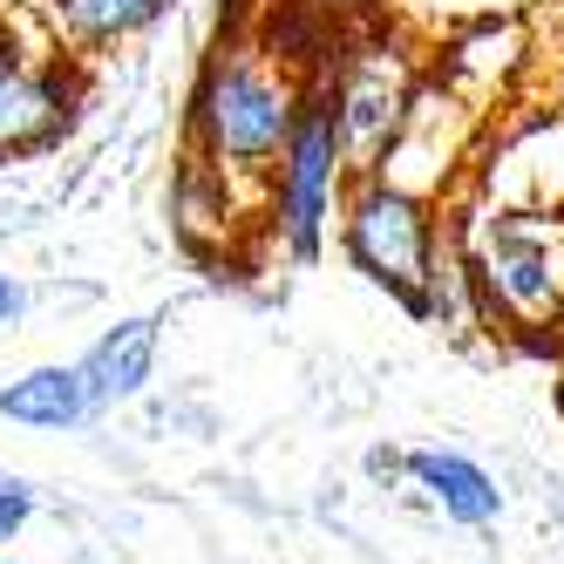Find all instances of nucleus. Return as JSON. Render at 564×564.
<instances>
[{
  "label": "nucleus",
  "instance_id": "1",
  "mask_svg": "<svg viewBox=\"0 0 564 564\" xmlns=\"http://www.w3.org/2000/svg\"><path fill=\"white\" fill-rule=\"evenodd\" d=\"M313 102V75L272 42V34L231 28L225 42L205 55L184 102V156H197L205 171L259 191L272 156L286 150L300 130V116Z\"/></svg>",
  "mask_w": 564,
  "mask_h": 564
},
{
  "label": "nucleus",
  "instance_id": "2",
  "mask_svg": "<svg viewBox=\"0 0 564 564\" xmlns=\"http://www.w3.org/2000/svg\"><path fill=\"white\" fill-rule=\"evenodd\" d=\"M449 218V252L476 293L482 334L557 340L564 334V212L463 197Z\"/></svg>",
  "mask_w": 564,
  "mask_h": 564
},
{
  "label": "nucleus",
  "instance_id": "3",
  "mask_svg": "<svg viewBox=\"0 0 564 564\" xmlns=\"http://www.w3.org/2000/svg\"><path fill=\"white\" fill-rule=\"evenodd\" d=\"M422 55L401 42L388 21H360V28H340L327 62L313 75V96L327 102L334 116V137H340V156L354 177L381 171V156L394 150L401 123L422 96Z\"/></svg>",
  "mask_w": 564,
  "mask_h": 564
},
{
  "label": "nucleus",
  "instance_id": "4",
  "mask_svg": "<svg viewBox=\"0 0 564 564\" xmlns=\"http://www.w3.org/2000/svg\"><path fill=\"white\" fill-rule=\"evenodd\" d=\"M334 238H340V259L368 286H381L394 306H409L422 293V279L435 272L442 246H449V218H442V197L368 171V177H347Z\"/></svg>",
  "mask_w": 564,
  "mask_h": 564
},
{
  "label": "nucleus",
  "instance_id": "5",
  "mask_svg": "<svg viewBox=\"0 0 564 564\" xmlns=\"http://www.w3.org/2000/svg\"><path fill=\"white\" fill-rule=\"evenodd\" d=\"M347 156H340V137H334V116L327 102H306L300 130L286 137V150L272 156V171L259 184V231L279 259L293 265H313L334 238V218H340V191H347Z\"/></svg>",
  "mask_w": 564,
  "mask_h": 564
},
{
  "label": "nucleus",
  "instance_id": "6",
  "mask_svg": "<svg viewBox=\"0 0 564 564\" xmlns=\"http://www.w3.org/2000/svg\"><path fill=\"white\" fill-rule=\"evenodd\" d=\"M83 96L89 83L75 55L34 48L14 28H0V164L55 150L83 116Z\"/></svg>",
  "mask_w": 564,
  "mask_h": 564
},
{
  "label": "nucleus",
  "instance_id": "7",
  "mask_svg": "<svg viewBox=\"0 0 564 564\" xmlns=\"http://www.w3.org/2000/svg\"><path fill=\"white\" fill-rule=\"evenodd\" d=\"M171 225L191 252H218L238 231H259V191H246V184L205 171L197 156H184L177 177H171Z\"/></svg>",
  "mask_w": 564,
  "mask_h": 564
},
{
  "label": "nucleus",
  "instance_id": "8",
  "mask_svg": "<svg viewBox=\"0 0 564 564\" xmlns=\"http://www.w3.org/2000/svg\"><path fill=\"white\" fill-rule=\"evenodd\" d=\"M156 347H164V319L156 313H130L116 319L109 334H96V347L75 360V375H83L89 388V409H123V401H137L156 375Z\"/></svg>",
  "mask_w": 564,
  "mask_h": 564
},
{
  "label": "nucleus",
  "instance_id": "9",
  "mask_svg": "<svg viewBox=\"0 0 564 564\" xmlns=\"http://www.w3.org/2000/svg\"><path fill=\"white\" fill-rule=\"evenodd\" d=\"M394 469L409 476L449 523H463V531H482V523L503 517L497 476L482 463H469V456H456V449H409V456H394Z\"/></svg>",
  "mask_w": 564,
  "mask_h": 564
},
{
  "label": "nucleus",
  "instance_id": "10",
  "mask_svg": "<svg viewBox=\"0 0 564 564\" xmlns=\"http://www.w3.org/2000/svg\"><path fill=\"white\" fill-rule=\"evenodd\" d=\"M42 8L55 28V48H68L75 62H96V55L130 48L137 34H150L171 14V0H42Z\"/></svg>",
  "mask_w": 564,
  "mask_h": 564
},
{
  "label": "nucleus",
  "instance_id": "11",
  "mask_svg": "<svg viewBox=\"0 0 564 564\" xmlns=\"http://www.w3.org/2000/svg\"><path fill=\"white\" fill-rule=\"evenodd\" d=\"M0 415L21 422V429H75L89 422V388L75 368H62V360H48V368H28L14 375L8 388H0Z\"/></svg>",
  "mask_w": 564,
  "mask_h": 564
},
{
  "label": "nucleus",
  "instance_id": "12",
  "mask_svg": "<svg viewBox=\"0 0 564 564\" xmlns=\"http://www.w3.org/2000/svg\"><path fill=\"white\" fill-rule=\"evenodd\" d=\"M28 517H34V482L14 476V469H0V544H14L28 531Z\"/></svg>",
  "mask_w": 564,
  "mask_h": 564
},
{
  "label": "nucleus",
  "instance_id": "13",
  "mask_svg": "<svg viewBox=\"0 0 564 564\" xmlns=\"http://www.w3.org/2000/svg\"><path fill=\"white\" fill-rule=\"evenodd\" d=\"M293 8L306 14V21H319V28H360V21H381V0H293Z\"/></svg>",
  "mask_w": 564,
  "mask_h": 564
},
{
  "label": "nucleus",
  "instance_id": "14",
  "mask_svg": "<svg viewBox=\"0 0 564 564\" xmlns=\"http://www.w3.org/2000/svg\"><path fill=\"white\" fill-rule=\"evenodd\" d=\"M28 313V293H21V279L0 265V327H14V319Z\"/></svg>",
  "mask_w": 564,
  "mask_h": 564
},
{
  "label": "nucleus",
  "instance_id": "15",
  "mask_svg": "<svg viewBox=\"0 0 564 564\" xmlns=\"http://www.w3.org/2000/svg\"><path fill=\"white\" fill-rule=\"evenodd\" d=\"M557 415H564V368H557Z\"/></svg>",
  "mask_w": 564,
  "mask_h": 564
}]
</instances>
